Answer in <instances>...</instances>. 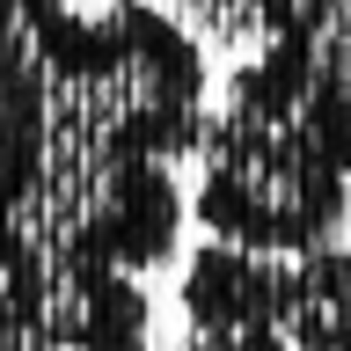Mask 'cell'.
<instances>
[{
    "mask_svg": "<svg viewBox=\"0 0 351 351\" xmlns=\"http://www.w3.org/2000/svg\"><path fill=\"white\" fill-rule=\"evenodd\" d=\"M0 351H154L147 293L117 271H59V278L0 285Z\"/></svg>",
    "mask_w": 351,
    "mask_h": 351,
    "instance_id": "3",
    "label": "cell"
},
{
    "mask_svg": "<svg viewBox=\"0 0 351 351\" xmlns=\"http://www.w3.org/2000/svg\"><path fill=\"white\" fill-rule=\"evenodd\" d=\"M191 213L234 249H329L351 213V88L322 44L278 37L227 81V110L197 147Z\"/></svg>",
    "mask_w": 351,
    "mask_h": 351,
    "instance_id": "2",
    "label": "cell"
},
{
    "mask_svg": "<svg viewBox=\"0 0 351 351\" xmlns=\"http://www.w3.org/2000/svg\"><path fill=\"white\" fill-rule=\"evenodd\" d=\"M205 125V59L154 0H0V285L169 263Z\"/></svg>",
    "mask_w": 351,
    "mask_h": 351,
    "instance_id": "1",
    "label": "cell"
},
{
    "mask_svg": "<svg viewBox=\"0 0 351 351\" xmlns=\"http://www.w3.org/2000/svg\"><path fill=\"white\" fill-rule=\"evenodd\" d=\"M183 351H293L285 329H191Z\"/></svg>",
    "mask_w": 351,
    "mask_h": 351,
    "instance_id": "4",
    "label": "cell"
}]
</instances>
